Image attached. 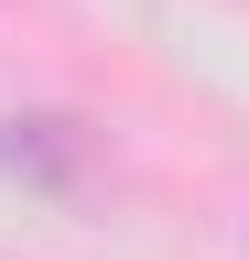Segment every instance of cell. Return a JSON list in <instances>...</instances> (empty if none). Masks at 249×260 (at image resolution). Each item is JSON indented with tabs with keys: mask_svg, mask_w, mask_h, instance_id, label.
<instances>
[{
	"mask_svg": "<svg viewBox=\"0 0 249 260\" xmlns=\"http://www.w3.org/2000/svg\"><path fill=\"white\" fill-rule=\"evenodd\" d=\"M0 174H22V184H54V195H65L76 174H87V130L76 119H0Z\"/></svg>",
	"mask_w": 249,
	"mask_h": 260,
	"instance_id": "1",
	"label": "cell"
}]
</instances>
